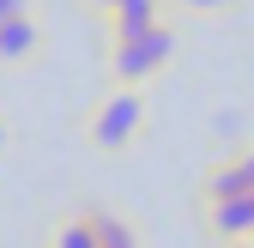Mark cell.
<instances>
[{
	"mask_svg": "<svg viewBox=\"0 0 254 248\" xmlns=\"http://www.w3.org/2000/svg\"><path fill=\"white\" fill-rule=\"evenodd\" d=\"M0 151H6V121H0Z\"/></svg>",
	"mask_w": 254,
	"mask_h": 248,
	"instance_id": "obj_14",
	"label": "cell"
},
{
	"mask_svg": "<svg viewBox=\"0 0 254 248\" xmlns=\"http://www.w3.org/2000/svg\"><path fill=\"white\" fill-rule=\"evenodd\" d=\"M242 194H248V176L236 170V158L218 164V170L206 176V200H242Z\"/></svg>",
	"mask_w": 254,
	"mask_h": 248,
	"instance_id": "obj_6",
	"label": "cell"
},
{
	"mask_svg": "<svg viewBox=\"0 0 254 248\" xmlns=\"http://www.w3.org/2000/svg\"><path fill=\"white\" fill-rule=\"evenodd\" d=\"M230 248H254V236H242V242H230Z\"/></svg>",
	"mask_w": 254,
	"mask_h": 248,
	"instance_id": "obj_13",
	"label": "cell"
},
{
	"mask_svg": "<svg viewBox=\"0 0 254 248\" xmlns=\"http://www.w3.org/2000/svg\"><path fill=\"white\" fill-rule=\"evenodd\" d=\"M248 206H254V194H248Z\"/></svg>",
	"mask_w": 254,
	"mask_h": 248,
	"instance_id": "obj_15",
	"label": "cell"
},
{
	"mask_svg": "<svg viewBox=\"0 0 254 248\" xmlns=\"http://www.w3.org/2000/svg\"><path fill=\"white\" fill-rule=\"evenodd\" d=\"M170 55H176V30L164 18V24L139 30V37H121L115 55H109V73H115V85H145V79H157L170 67Z\"/></svg>",
	"mask_w": 254,
	"mask_h": 248,
	"instance_id": "obj_1",
	"label": "cell"
},
{
	"mask_svg": "<svg viewBox=\"0 0 254 248\" xmlns=\"http://www.w3.org/2000/svg\"><path fill=\"white\" fill-rule=\"evenodd\" d=\"M18 12H30V0H0V18H18Z\"/></svg>",
	"mask_w": 254,
	"mask_h": 248,
	"instance_id": "obj_10",
	"label": "cell"
},
{
	"mask_svg": "<svg viewBox=\"0 0 254 248\" xmlns=\"http://www.w3.org/2000/svg\"><path fill=\"white\" fill-rule=\"evenodd\" d=\"M206 224L224 236V242L254 236V206H248V194H242V200H206Z\"/></svg>",
	"mask_w": 254,
	"mask_h": 248,
	"instance_id": "obj_5",
	"label": "cell"
},
{
	"mask_svg": "<svg viewBox=\"0 0 254 248\" xmlns=\"http://www.w3.org/2000/svg\"><path fill=\"white\" fill-rule=\"evenodd\" d=\"M91 230H97V242H103V248H139V242H133V230H127L121 218H109V212H91Z\"/></svg>",
	"mask_w": 254,
	"mask_h": 248,
	"instance_id": "obj_7",
	"label": "cell"
},
{
	"mask_svg": "<svg viewBox=\"0 0 254 248\" xmlns=\"http://www.w3.org/2000/svg\"><path fill=\"white\" fill-rule=\"evenodd\" d=\"M139 121H145L139 85H115L109 97L97 103V115H91V145H97V151H121L127 139L139 133Z\"/></svg>",
	"mask_w": 254,
	"mask_h": 248,
	"instance_id": "obj_2",
	"label": "cell"
},
{
	"mask_svg": "<svg viewBox=\"0 0 254 248\" xmlns=\"http://www.w3.org/2000/svg\"><path fill=\"white\" fill-rule=\"evenodd\" d=\"M55 248H103V242H97V230H91V218H73V224L55 230Z\"/></svg>",
	"mask_w": 254,
	"mask_h": 248,
	"instance_id": "obj_8",
	"label": "cell"
},
{
	"mask_svg": "<svg viewBox=\"0 0 254 248\" xmlns=\"http://www.w3.org/2000/svg\"><path fill=\"white\" fill-rule=\"evenodd\" d=\"M151 24H164V0H115L109 6V37L115 43L139 37V30H151Z\"/></svg>",
	"mask_w": 254,
	"mask_h": 248,
	"instance_id": "obj_4",
	"label": "cell"
},
{
	"mask_svg": "<svg viewBox=\"0 0 254 248\" xmlns=\"http://www.w3.org/2000/svg\"><path fill=\"white\" fill-rule=\"evenodd\" d=\"M236 170L248 176V194H254V151H242V158H236Z\"/></svg>",
	"mask_w": 254,
	"mask_h": 248,
	"instance_id": "obj_11",
	"label": "cell"
},
{
	"mask_svg": "<svg viewBox=\"0 0 254 248\" xmlns=\"http://www.w3.org/2000/svg\"><path fill=\"white\" fill-rule=\"evenodd\" d=\"M176 6H182V12H230L236 0H176Z\"/></svg>",
	"mask_w": 254,
	"mask_h": 248,
	"instance_id": "obj_9",
	"label": "cell"
},
{
	"mask_svg": "<svg viewBox=\"0 0 254 248\" xmlns=\"http://www.w3.org/2000/svg\"><path fill=\"white\" fill-rule=\"evenodd\" d=\"M85 6H97V12H109V6H115V0H85Z\"/></svg>",
	"mask_w": 254,
	"mask_h": 248,
	"instance_id": "obj_12",
	"label": "cell"
},
{
	"mask_svg": "<svg viewBox=\"0 0 254 248\" xmlns=\"http://www.w3.org/2000/svg\"><path fill=\"white\" fill-rule=\"evenodd\" d=\"M43 49V24L18 12V18H0V67H24L30 55Z\"/></svg>",
	"mask_w": 254,
	"mask_h": 248,
	"instance_id": "obj_3",
	"label": "cell"
}]
</instances>
